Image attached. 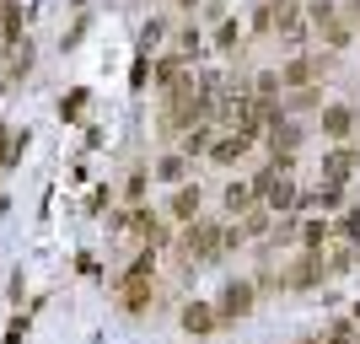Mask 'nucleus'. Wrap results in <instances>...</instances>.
<instances>
[{
	"label": "nucleus",
	"instance_id": "6",
	"mask_svg": "<svg viewBox=\"0 0 360 344\" xmlns=\"http://www.w3.org/2000/svg\"><path fill=\"white\" fill-rule=\"evenodd\" d=\"M296 140H301L296 129H291V124H280V119H275V135H269V145H275V151H285V156H291V151H296Z\"/></svg>",
	"mask_w": 360,
	"mask_h": 344
},
{
	"label": "nucleus",
	"instance_id": "17",
	"mask_svg": "<svg viewBox=\"0 0 360 344\" xmlns=\"http://www.w3.org/2000/svg\"><path fill=\"white\" fill-rule=\"evenodd\" d=\"M301 344H322V339H301Z\"/></svg>",
	"mask_w": 360,
	"mask_h": 344
},
{
	"label": "nucleus",
	"instance_id": "5",
	"mask_svg": "<svg viewBox=\"0 0 360 344\" xmlns=\"http://www.w3.org/2000/svg\"><path fill=\"white\" fill-rule=\"evenodd\" d=\"M322 129H328L334 140H339V135H350V108H328V113H322Z\"/></svg>",
	"mask_w": 360,
	"mask_h": 344
},
{
	"label": "nucleus",
	"instance_id": "2",
	"mask_svg": "<svg viewBox=\"0 0 360 344\" xmlns=\"http://www.w3.org/2000/svg\"><path fill=\"white\" fill-rule=\"evenodd\" d=\"M183 328H188V334H204V328H215V312L204 302H188L183 306Z\"/></svg>",
	"mask_w": 360,
	"mask_h": 344
},
{
	"label": "nucleus",
	"instance_id": "12",
	"mask_svg": "<svg viewBox=\"0 0 360 344\" xmlns=\"http://www.w3.org/2000/svg\"><path fill=\"white\" fill-rule=\"evenodd\" d=\"M306 76H312V65H301V60L291 65V70H285V81H291V86H301V81H306Z\"/></svg>",
	"mask_w": 360,
	"mask_h": 344
},
{
	"label": "nucleus",
	"instance_id": "16",
	"mask_svg": "<svg viewBox=\"0 0 360 344\" xmlns=\"http://www.w3.org/2000/svg\"><path fill=\"white\" fill-rule=\"evenodd\" d=\"M0 151H6V129H0Z\"/></svg>",
	"mask_w": 360,
	"mask_h": 344
},
{
	"label": "nucleus",
	"instance_id": "15",
	"mask_svg": "<svg viewBox=\"0 0 360 344\" xmlns=\"http://www.w3.org/2000/svg\"><path fill=\"white\" fill-rule=\"evenodd\" d=\"M301 237H306V247H318V243H322V221H312V226H301Z\"/></svg>",
	"mask_w": 360,
	"mask_h": 344
},
{
	"label": "nucleus",
	"instance_id": "9",
	"mask_svg": "<svg viewBox=\"0 0 360 344\" xmlns=\"http://www.w3.org/2000/svg\"><path fill=\"white\" fill-rule=\"evenodd\" d=\"M242 151H247V135H231V140H220V145H215V162H237Z\"/></svg>",
	"mask_w": 360,
	"mask_h": 344
},
{
	"label": "nucleus",
	"instance_id": "10",
	"mask_svg": "<svg viewBox=\"0 0 360 344\" xmlns=\"http://www.w3.org/2000/svg\"><path fill=\"white\" fill-rule=\"evenodd\" d=\"M291 280H296V285H318V280H322V263H318V259L296 263V275H291Z\"/></svg>",
	"mask_w": 360,
	"mask_h": 344
},
{
	"label": "nucleus",
	"instance_id": "14",
	"mask_svg": "<svg viewBox=\"0 0 360 344\" xmlns=\"http://www.w3.org/2000/svg\"><path fill=\"white\" fill-rule=\"evenodd\" d=\"M204 145H210V135H204V129H194V135H188V156H199Z\"/></svg>",
	"mask_w": 360,
	"mask_h": 344
},
{
	"label": "nucleus",
	"instance_id": "8",
	"mask_svg": "<svg viewBox=\"0 0 360 344\" xmlns=\"http://www.w3.org/2000/svg\"><path fill=\"white\" fill-rule=\"evenodd\" d=\"M247 204H253V188H242V183H231V188H226V210H231V215H242Z\"/></svg>",
	"mask_w": 360,
	"mask_h": 344
},
{
	"label": "nucleus",
	"instance_id": "13",
	"mask_svg": "<svg viewBox=\"0 0 360 344\" xmlns=\"http://www.w3.org/2000/svg\"><path fill=\"white\" fill-rule=\"evenodd\" d=\"M339 231L350 237V243H360V215H344V221H339Z\"/></svg>",
	"mask_w": 360,
	"mask_h": 344
},
{
	"label": "nucleus",
	"instance_id": "1",
	"mask_svg": "<svg viewBox=\"0 0 360 344\" xmlns=\"http://www.w3.org/2000/svg\"><path fill=\"white\" fill-rule=\"evenodd\" d=\"M247 312H253V285L231 280L226 290H220V312H215V318H247Z\"/></svg>",
	"mask_w": 360,
	"mask_h": 344
},
{
	"label": "nucleus",
	"instance_id": "7",
	"mask_svg": "<svg viewBox=\"0 0 360 344\" xmlns=\"http://www.w3.org/2000/svg\"><path fill=\"white\" fill-rule=\"evenodd\" d=\"M350 167H355V162L339 151V156H328V162H322V178H328V183H344V178H350Z\"/></svg>",
	"mask_w": 360,
	"mask_h": 344
},
{
	"label": "nucleus",
	"instance_id": "3",
	"mask_svg": "<svg viewBox=\"0 0 360 344\" xmlns=\"http://www.w3.org/2000/svg\"><path fill=\"white\" fill-rule=\"evenodd\" d=\"M188 253H199V259H215V253H220V231H215V226H199V231L188 237Z\"/></svg>",
	"mask_w": 360,
	"mask_h": 344
},
{
	"label": "nucleus",
	"instance_id": "4",
	"mask_svg": "<svg viewBox=\"0 0 360 344\" xmlns=\"http://www.w3.org/2000/svg\"><path fill=\"white\" fill-rule=\"evenodd\" d=\"M172 215H178V221H194V215H199V188H178V199H172Z\"/></svg>",
	"mask_w": 360,
	"mask_h": 344
},
{
	"label": "nucleus",
	"instance_id": "11",
	"mask_svg": "<svg viewBox=\"0 0 360 344\" xmlns=\"http://www.w3.org/2000/svg\"><path fill=\"white\" fill-rule=\"evenodd\" d=\"M183 172H188V162H183V156H167V162L156 167V178H167V183H178Z\"/></svg>",
	"mask_w": 360,
	"mask_h": 344
}]
</instances>
